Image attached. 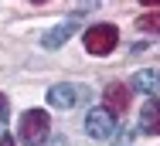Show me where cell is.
Segmentation results:
<instances>
[{"label":"cell","mask_w":160,"mask_h":146,"mask_svg":"<svg viewBox=\"0 0 160 146\" xmlns=\"http://www.w3.org/2000/svg\"><path fill=\"white\" fill-rule=\"evenodd\" d=\"M72 34H75V24H72V21H65V24H58V27L48 31V34L41 37V44H44V48H62Z\"/></svg>","instance_id":"obj_8"},{"label":"cell","mask_w":160,"mask_h":146,"mask_svg":"<svg viewBox=\"0 0 160 146\" xmlns=\"http://www.w3.org/2000/svg\"><path fill=\"white\" fill-rule=\"evenodd\" d=\"M7 119H10V102H7V95L0 92V126H3Z\"/></svg>","instance_id":"obj_10"},{"label":"cell","mask_w":160,"mask_h":146,"mask_svg":"<svg viewBox=\"0 0 160 146\" xmlns=\"http://www.w3.org/2000/svg\"><path fill=\"white\" fill-rule=\"evenodd\" d=\"M85 133H89L92 139L112 136V133H116V116H112L109 109H92V112L85 116Z\"/></svg>","instance_id":"obj_3"},{"label":"cell","mask_w":160,"mask_h":146,"mask_svg":"<svg viewBox=\"0 0 160 146\" xmlns=\"http://www.w3.org/2000/svg\"><path fill=\"white\" fill-rule=\"evenodd\" d=\"M129 102H133V88L126 82H109V88H106V109L112 116H123L129 109Z\"/></svg>","instance_id":"obj_4"},{"label":"cell","mask_w":160,"mask_h":146,"mask_svg":"<svg viewBox=\"0 0 160 146\" xmlns=\"http://www.w3.org/2000/svg\"><path fill=\"white\" fill-rule=\"evenodd\" d=\"M129 88H136V92H143V95H153V92L160 88V71H157V68H143V71H136L133 82H129Z\"/></svg>","instance_id":"obj_7"},{"label":"cell","mask_w":160,"mask_h":146,"mask_svg":"<svg viewBox=\"0 0 160 146\" xmlns=\"http://www.w3.org/2000/svg\"><path fill=\"white\" fill-rule=\"evenodd\" d=\"M17 136H21L24 146H41L51 136V116H48V109H28V112L21 116Z\"/></svg>","instance_id":"obj_1"},{"label":"cell","mask_w":160,"mask_h":146,"mask_svg":"<svg viewBox=\"0 0 160 146\" xmlns=\"http://www.w3.org/2000/svg\"><path fill=\"white\" fill-rule=\"evenodd\" d=\"M119 44V27H112V24H96V27L85 31V51L89 55H109L112 48Z\"/></svg>","instance_id":"obj_2"},{"label":"cell","mask_w":160,"mask_h":146,"mask_svg":"<svg viewBox=\"0 0 160 146\" xmlns=\"http://www.w3.org/2000/svg\"><path fill=\"white\" fill-rule=\"evenodd\" d=\"M0 146H17V143H14L10 136H0Z\"/></svg>","instance_id":"obj_11"},{"label":"cell","mask_w":160,"mask_h":146,"mask_svg":"<svg viewBox=\"0 0 160 146\" xmlns=\"http://www.w3.org/2000/svg\"><path fill=\"white\" fill-rule=\"evenodd\" d=\"M140 129L160 136V99H150V102L140 109Z\"/></svg>","instance_id":"obj_6"},{"label":"cell","mask_w":160,"mask_h":146,"mask_svg":"<svg viewBox=\"0 0 160 146\" xmlns=\"http://www.w3.org/2000/svg\"><path fill=\"white\" fill-rule=\"evenodd\" d=\"M136 27H143V31H160V10H150V14L136 17Z\"/></svg>","instance_id":"obj_9"},{"label":"cell","mask_w":160,"mask_h":146,"mask_svg":"<svg viewBox=\"0 0 160 146\" xmlns=\"http://www.w3.org/2000/svg\"><path fill=\"white\" fill-rule=\"evenodd\" d=\"M89 92L85 88H78V85H55V88H48V105L51 109H72L78 99H85Z\"/></svg>","instance_id":"obj_5"},{"label":"cell","mask_w":160,"mask_h":146,"mask_svg":"<svg viewBox=\"0 0 160 146\" xmlns=\"http://www.w3.org/2000/svg\"><path fill=\"white\" fill-rule=\"evenodd\" d=\"M48 146H68V143H65L62 136H58V139H51V143H48Z\"/></svg>","instance_id":"obj_12"}]
</instances>
